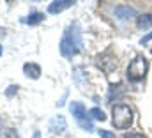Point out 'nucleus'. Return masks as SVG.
Listing matches in <instances>:
<instances>
[{"mask_svg":"<svg viewBox=\"0 0 152 138\" xmlns=\"http://www.w3.org/2000/svg\"><path fill=\"white\" fill-rule=\"evenodd\" d=\"M151 41H152V32L147 34V35H143V37L140 39V44H147V43H151Z\"/></svg>","mask_w":152,"mask_h":138,"instance_id":"4468645a","label":"nucleus"},{"mask_svg":"<svg viewBox=\"0 0 152 138\" xmlns=\"http://www.w3.org/2000/svg\"><path fill=\"white\" fill-rule=\"evenodd\" d=\"M71 5H75V2H71V0H55L48 5V12L50 14H58V12L69 9Z\"/></svg>","mask_w":152,"mask_h":138,"instance_id":"39448f33","label":"nucleus"},{"mask_svg":"<svg viewBox=\"0 0 152 138\" xmlns=\"http://www.w3.org/2000/svg\"><path fill=\"white\" fill-rule=\"evenodd\" d=\"M97 135H99L101 138H117V137H115V133L108 131V129H99V131H97Z\"/></svg>","mask_w":152,"mask_h":138,"instance_id":"f8f14e48","label":"nucleus"},{"mask_svg":"<svg viewBox=\"0 0 152 138\" xmlns=\"http://www.w3.org/2000/svg\"><path fill=\"white\" fill-rule=\"evenodd\" d=\"M88 117H90L92 120H101V122H104V120H106V113H104L101 108H97V106L90 108V112H88Z\"/></svg>","mask_w":152,"mask_h":138,"instance_id":"9b49d317","label":"nucleus"},{"mask_svg":"<svg viewBox=\"0 0 152 138\" xmlns=\"http://www.w3.org/2000/svg\"><path fill=\"white\" fill-rule=\"evenodd\" d=\"M42 20H44V14L39 12V11H34V12H30L27 18H23V23H27V25H39Z\"/></svg>","mask_w":152,"mask_h":138,"instance_id":"9d476101","label":"nucleus"},{"mask_svg":"<svg viewBox=\"0 0 152 138\" xmlns=\"http://www.w3.org/2000/svg\"><path fill=\"white\" fill-rule=\"evenodd\" d=\"M134 122V113L129 104L117 103L112 108V124L117 129H127Z\"/></svg>","mask_w":152,"mask_h":138,"instance_id":"f03ea898","label":"nucleus"},{"mask_svg":"<svg viewBox=\"0 0 152 138\" xmlns=\"http://www.w3.org/2000/svg\"><path fill=\"white\" fill-rule=\"evenodd\" d=\"M23 73H25V76H28L32 80H39L41 78V66L36 62H27L23 66Z\"/></svg>","mask_w":152,"mask_h":138,"instance_id":"0eeeda50","label":"nucleus"},{"mask_svg":"<svg viewBox=\"0 0 152 138\" xmlns=\"http://www.w3.org/2000/svg\"><path fill=\"white\" fill-rule=\"evenodd\" d=\"M115 16L120 21H127L129 18L136 16V9L134 7H129V5H118V7H115Z\"/></svg>","mask_w":152,"mask_h":138,"instance_id":"423d86ee","label":"nucleus"},{"mask_svg":"<svg viewBox=\"0 0 152 138\" xmlns=\"http://www.w3.org/2000/svg\"><path fill=\"white\" fill-rule=\"evenodd\" d=\"M136 25H138V29H142V30L151 29V27H152V12H145V14L138 16Z\"/></svg>","mask_w":152,"mask_h":138,"instance_id":"6e6552de","label":"nucleus"},{"mask_svg":"<svg viewBox=\"0 0 152 138\" xmlns=\"http://www.w3.org/2000/svg\"><path fill=\"white\" fill-rule=\"evenodd\" d=\"M50 129H51L53 133H62V131L66 129V120H64V117H62V115L55 117V119L51 120V124H50Z\"/></svg>","mask_w":152,"mask_h":138,"instance_id":"1a4fd4ad","label":"nucleus"},{"mask_svg":"<svg viewBox=\"0 0 152 138\" xmlns=\"http://www.w3.org/2000/svg\"><path fill=\"white\" fill-rule=\"evenodd\" d=\"M69 112L73 113V117L76 119V122H78V126L81 129H85V131H92L94 129V124H92V119L87 113V108L80 101H71L69 103Z\"/></svg>","mask_w":152,"mask_h":138,"instance_id":"20e7f679","label":"nucleus"},{"mask_svg":"<svg viewBox=\"0 0 152 138\" xmlns=\"http://www.w3.org/2000/svg\"><path fill=\"white\" fill-rule=\"evenodd\" d=\"M14 90H18V87H14V85H11V87L7 89V96H12V94H14Z\"/></svg>","mask_w":152,"mask_h":138,"instance_id":"2eb2a0df","label":"nucleus"},{"mask_svg":"<svg viewBox=\"0 0 152 138\" xmlns=\"http://www.w3.org/2000/svg\"><path fill=\"white\" fill-rule=\"evenodd\" d=\"M4 35H5V29H2V27H0V37H4Z\"/></svg>","mask_w":152,"mask_h":138,"instance_id":"dca6fc26","label":"nucleus"},{"mask_svg":"<svg viewBox=\"0 0 152 138\" xmlns=\"http://www.w3.org/2000/svg\"><path fill=\"white\" fill-rule=\"evenodd\" d=\"M124 138H147L145 135H142V133H126Z\"/></svg>","mask_w":152,"mask_h":138,"instance_id":"ddd939ff","label":"nucleus"},{"mask_svg":"<svg viewBox=\"0 0 152 138\" xmlns=\"http://www.w3.org/2000/svg\"><path fill=\"white\" fill-rule=\"evenodd\" d=\"M32 138H41V133H39V131H36V133H34V137Z\"/></svg>","mask_w":152,"mask_h":138,"instance_id":"f3484780","label":"nucleus"},{"mask_svg":"<svg viewBox=\"0 0 152 138\" xmlns=\"http://www.w3.org/2000/svg\"><path fill=\"white\" fill-rule=\"evenodd\" d=\"M147 71H149V60H147L143 55H136V57L129 62L127 71H126V76H127V80H129L131 83H138V81H142V80L145 78Z\"/></svg>","mask_w":152,"mask_h":138,"instance_id":"7ed1b4c3","label":"nucleus"},{"mask_svg":"<svg viewBox=\"0 0 152 138\" xmlns=\"http://www.w3.org/2000/svg\"><path fill=\"white\" fill-rule=\"evenodd\" d=\"M2 53H4V50H2V46H0V57H2Z\"/></svg>","mask_w":152,"mask_h":138,"instance_id":"a211bd4d","label":"nucleus"},{"mask_svg":"<svg viewBox=\"0 0 152 138\" xmlns=\"http://www.w3.org/2000/svg\"><path fill=\"white\" fill-rule=\"evenodd\" d=\"M83 48V35H81V29L78 23H71L60 39V53L66 59L75 57L76 53Z\"/></svg>","mask_w":152,"mask_h":138,"instance_id":"f257e3e1","label":"nucleus"}]
</instances>
